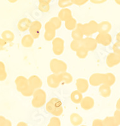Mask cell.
<instances>
[{
  "instance_id": "1",
  "label": "cell",
  "mask_w": 120,
  "mask_h": 126,
  "mask_svg": "<svg viewBox=\"0 0 120 126\" xmlns=\"http://www.w3.org/2000/svg\"><path fill=\"white\" fill-rule=\"evenodd\" d=\"M17 90L23 96L26 97L32 96L34 90L30 87L28 81V78L24 76H19L15 80Z\"/></svg>"
},
{
  "instance_id": "2",
  "label": "cell",
  "mask_w": 120,
  "mask_h": 126,
  "mask_svg": "<svg viewBox=\"0 0 120 126\" xmlns=\"http://www.w3.org/2000/svg\"><path fill=\"white\" fill-rule=\"evenodd\" d=\"M46 111L54 116L59 117L63 113L64 109L62 102L57 98H52L46 105Z\"/></svg>"
},
{
  "instance_id": "3",
  "label": "cell",
  "mask_w": 120,
  "mask_h": 126,
  "mask_svg": "<svg viewBox=\"0 0 120 126\" xmlns=\"http://www.w3.org/2000/svg\"><path fill=\"white\" fill-rule=\"evenodd\" d=\"M46 101V93L41 88L37 89L32 94L31 103L34 108L39 109L44 106Z\"/></svg>"
},
{
  "instance_id": "4",
  "label": "cell",
  "mask_w": 120,
  "mask_h": 126,
  "mask_svg": "<svg viewBox=\"0 0 120 126\" xmlns=\"http://www.w3.org/2000/svg\"><path fill=\"white\" fill-rule=\"evenodd\" d=\"M98 23L96 21L91 20L85 24L78 23L77 26L81 29L84 35L86 37H90L94 33L98 32Z\"/></svg>"
},
{
  "instance_id": "5",
  "label": "cell",
  "mask_w": 120,
  "mask_h": 126,
  "mask_svg": "<svg viewBox=\"0 0 120 126\" xmlns=\"http://www.w3.org/2000/svg\"><path fill=\"white\" fill-rule=\"evenodd\" d=\"M50 68L54 74L59 75L61 73L67 71V65L63 61L58 59H53L50 62Z\"/></svg>"
},
{
  "instance_id": "6",
  "label": "cell",
  "mask_w": 120,
  "mask_h": 126,
  "mask_svg": "<svg viewBox=\"0 0 120 126\" xmlns=\"http://www.w3.org/2000/svg\"><path fill=\"white\" fill-rule=\"evenodd\" d=\"M45 32L44 34V39L46 41H52L55 38L57 29L54 25L51 22L48 21L45 23Z\"/></svg>"
},
{
  "instance_id": "7",
  "label": "cell",
  "mask_w": 120,
  "mask_h": 126,
  "mask_svg": "<svg viewBox=\"0 0 120 126\" xmlns=\"http://www.w3.org/2000/svg\"><path fill=\"white\" fill-rule=\"evenodd\" d=\"M64 40L60 37H55L52 40V50L56 56H60L64 51Z\"/></svg>"
},
{
  "instance_id": "8",
  "label": "cell",
  "mask_w": 120,
  "mask_h": 126,
  "mask_svg": "<svg viewBox=\"0 0 120 126\" xmlns=\"http://www.w3.org/2000/svg\"><path fill=\"white\" fill-rule=\"evenodd\" d=\"M41 28H42V23L39 21L35 20L34 22H31V24L29 29V33L34 39L39 38Z\"/></svg>"
},
{
  "instance_id": "9",
  "label": "cell",
  "mask_w": 120,
  "mask_h": 126,
  "mask_svg": "<svg viewBox=\"0 0 120 126\" xmlns=\"http://www.w3.org/2000/svg\"><path fill=\"white\" fill-rule=\"evenodd\" d=\"M105 73H94L89 78V84L93 86H98L104 84Z\"/></svg>"
},
{
  "instance_id": "10",
  "label": "cell",
  "mask_w": 120,
  "mask_h": 126,
  "mask_svg": "<svg viewBox=\"0 0 120 126\" xmlns=\"http://www.w3.org/2000/svg\"><path fill=\"white\" fill-rule=\"evenodd\" d=\"M95 39L98 44L104 46H109L112 42V37L109 33H99Z\"/></svg>"
},
{
  "instance_id": "11",
  "label": "cell",
  "mask_w": 120,
  "mask_h": 126,
  "mask_svg": "<svg viewBox=\"0 0 120 126\" xmlns=\"http://www.w3.org/2000/svg\"><path fill=\"white\" fill-rule=\"evenodd\" d=\"M83 46L85 47L88 51H94L97 47V40L95 39L91 38L90 37H87L86 38H83L82 40Z\"/></svg>"
},
{
  "instance_id": "12",
  "label": "cell",
  "mask_w": 120,
  "mask_h": 126,
  "mask_svg": "<svg viewBox=\"0 0 120 126\" xmlns=\"http://www.w3.org/2000/svg\"><path fill=\"white\" fill-rule=\"evenodd\" d=\"M120 63V57L118 54L113 52L109 54L106 58V64L109 67H113L117 66Z\"/></svg>"
},
{
  "instance_id": "13",
  "label": "cell",
  "mask_w": 120,
  "mask_h": 126,
  "mask_svg": "<svg viewBox=\"0 0 120 126\" xmlns=\"http://www.w3.org/2000/svg\"><path fill=\"white\" fill-rule=\"evenodd\" d=\"M28 81L30 86L34 90L41 88L43 86V81L37 75H32L28 78Z\"/></svg>"
},
{
  "instance_id": "14",
  "label": "cell",
  "mask_w": 120,
  "mask_h": 126,
  "mask_svg": "<svg viewBox=\"0 0 120 126\" xmlns=\"http://www.w3.org/2000/svg\"><path fill=\"white\" fill-rule=\"evenodd\" d=\"M76 86L78 91L84 93L88 91L89 88V81L85 78H78L76 82Z\"/></svg>"
},
{
  "instance_id": "15",
  "label": "cell",
  "mask_w": 120,
  "mask_h": 126,
  "mask_svg": "<svg viewBox=\"0 0 120 126\" xmlns=\"http://www.w3.org/2000/svg\"><path fill=\"white\" fill-rule=\"evenodd\" d=\"M81 107L83 110H89L93 108L95 105V101L91 96H85L83 98L81 103Z\"/></svg>"
},
{
  "instance_id": "16",
  "label": "cell",
  "mask_w": 120,
  "mask_h": 126,
  "mask_svg": "<svg viewBox=\"0 0 120 126\" xmlns=\"http://www.w3.org/2000/svg\"><path fill=\"white\" fill-rule=\"evenodd\" d=\"M60 83V81L58 75L53 73L47 77V84H48V86L52 88H58Z\"/></svg>"
},
{
  "instance_id": "17",
  "label": "cell",
  "mask_w": 120,
  "mask_h": 126,
  "mask_svg": "<svg viewBox=\"0 0 120 126\" xmlns=\"http://www.w3.org/2000/svg\"><path fill=\"white\" fill-rule=\"evenodd\" d=\"M31 20L28 18H23L19 20L17 24V28L19 31L26 32L29 29L31 24Z\"/></svg>"
},
{
  "instance_id": "18",
  "label": "cell",
  "mask_w": 120,
  "mask_h": 126,
  "mask_svg": "<svg viewBox=\"0 0 120 126\" xmlns=\"http://www.w3.org/2000/svg\"><path fill=\"white\" fill-rule=\"evenodd\" d=\"M112 29V25L108 21H103L98 23V33H109Z\"/></svg>"
},
{
  "instance_id": "19",
  "label": "cell",
  "mask_w": 120,
  "mask_h": 126,
  "mask_svg": "<svg viewBox=\"0 0 120 126\" xmlns=\"http://www.w3.org/2000/svg\"><path fill=\"white\" fill-rule=\"evenodd\" d=\"M58 17L61 20L62 22H65L70 18L72 17L71 10L67 8H62L58 14Z\"/></svg>"
},
{
  "instance_id": "20",
  "label": "cell",
  "mask_w": 120,
  "mask_h": 126,
  "mask_svg": "<svg viewBox=\"0 0 120 126\" xmlns=\"http://www.w3.org/2000/svg\"><path fill=\"white\" fill-rule=\"evenodd\" d=\"M58 76L61 83H63L64 84H70L73 81V77L72 75L67 71L60 73L58 75Z\"/></svg>"
},
{
  "instance_id": "21",
  "label": "cell",
  "mask_w": 120,
  "mask_h": 126,
  "mask_svg": "<svg viewBox=\"0 0 120 126\" xmlns=\"http://www.w3.org/2000/svg\"><path fill=\"white\" fill-rule=\"evenodd\" d=\"M34 41V39L29 33V34L26 35L22 37L21 40V44H22V46L25 48H30L33 45Z\"/></svg>"
},
{
  "instance_id": "22",
  "label": "cell",
  "mask_w": 120,
  "mask_h": 126,
  "mask_svg": "<svg viewBox=\"0 0 120 126\" xmlns=\"http://www.w3.org/2000/svg\"><path fill=\"white\" fill-rule=\"evenodd\" d=\"M99 93L102 97L104 98H108L111 96V86H108L105 84H102L99 86Z\"/></svg>"
},
{
  "instance_id": "23",
  "label": "cell",
  "mask_w": 120,
  "mask_h": 126,
  "mask_svg": "<svg viewBox=\"0 0 120 126\" xmlns=\"http://www.w3.org/2000/svg\"><path fill=\"white\" fill-rule=\"evenodd\" d=\"M70 122L72 126H78L81 125L83 122L82 117L77 113H72L70 115Z\"/></svg>"
},
{
  "instance_id": "24",
  "label": "cell",
  "mask_w": 120,
  "mask_h": 126,
  "mask_svg": "<svg viewBox=\"0 0 120 126\" xmlns=\"http://www.w3.org/2000/svg\"><path fill=\"white\" fill-rule=\"evenodd\" d=\"M83 98V96L82 93H81L78 90L73 91L71 94V101L76 104H80Z\"/></svg>"
},
{
  "instance_id": "25",
  "label": "cell",
  "mask_w": 120,
  "mask_h": 126,
  "mask_svg": "<svg viewBox=\"0 0 120 126\" xmlns=\"http://www.w3.org/2000/svg\"><path fill=\"white\" fill-rule=\"evenodd\" d=\"M115 82H116V76L114 74L111 73H105L104 84L111 86L114 85Z\"/></svg>"
},
{
  "instance_id": "26",
  "label": "cell",
  "mask_w": 120,
  "mask_h": 126,
  "mask_svg": "<svg viewBox=\"0 0 120 126\" xmlns=\"http://www.w3.org/2000/svg\"><path fill=\"white\" fill-rule=\"evenodd\" d=\"M83 37H84V34L83 33L82 30L78 26H76V29L72 30L71 37L72 38L73 40H81L83 39Z\"/></svg>"
},
{
  "instance_id": "27",
  "label": "cell",
  "mask_w": 120,
  "mask_h": 126,
  "mask_svg": "<svg viewBox=\"0 0 120 126\" xmlns=\"http://www.w3.org/2000/svg\"><path fill=\"white\" fill-rule=\"evenodd\" d=\"M1 38H3L7 43H10L14 40L15 35L13 32L10 30H4L1 33Z\"/></svg>"
},
{
  "instance_id": "28",
  "label": "cell",
  "mask_w": 120,
  "mask_h": 126,
  "mask_svg": "<svg viewBox=\"0 0 120 126\" xmlns=\"http://www.w3.org/2000/svg\"><path fill=\"white\" fill-rule=\"evenodd\" d=\"M77 21L75 18L71 17L65 21V29L68 30H73L76 29L77 26Z\"/></svg>"
},
{
  "instance_id": "29",
  "label": "cell",
  "mask_w": 120,
  "mask_h": 126,
  "mask_svg": "<svg viewBox=\"0 0 120 126\" xmlns=\"http://www.w3.org/2000/svg\"><path fill=\"white\" fill-rule=\"evenodd\" d=\"M103 126H118V125L114 116H109L103 120Z\"/></svg>"
},
{
  "instance_id": "30",
  "label": "cell",
  "mask_w": 120,
  "mask_h": 126,
  "mask_svg": "<svg viewBox=\"0 0 120 126\" xmlns=\"http://www.w3.org/2000/svg\"><path fill=\"white\" fill-rule=\"evenodd\" d=\"M7 76L5 64L3 62L0 61V81H4L6 80Z\"/></svg>"
},
{
  "instance_id": "31",
  "label": "cell",
  "mask_w": 120,
  "mask_h": 126,
  "mask_svg": "<svg viewBox=\"0 0 120 126\" xmlns=\"http://www.w3.org/2000/svg\"><path fill=\"white\" fill-rule=\"evenodd\" d=\"M88 51L85 47H83V46H81L80 48L78 49V50L76 51V56H78L80 59H85L87 57L88 54Z\"/></svg>"
},
{
  "instance_id": "32",
  "label": "cell",
  "mask_w": 120,
  "mask_h": 126,
  "mask_svg": "<svg viewBox=\"0 0 120 126\" xmlns=\"http://www.w3.org/2000/svg\"><path fill=\"white\" fill-rule=\"evenodd\" d=\"M83 40V39H82ZM82 40H73L71 42V44H70V47H71V50L73 51L76 52L78 50L79 48L83 46V41Z\"/></svg>"
},
{
  "instance_id": "33",
  "label": "cell",
  "mask_w": 120,
  "mask_h": 126,
  "mask_svg": "<svg viewBox=\"0 0 120 126\" xmlns=\"http://www.w3.org/2000/svg\"><path fill=\"white\" fill-rule=\"evenodd\" d=\"M38 9L40 12H43V13H47L49 12L50 9V3H46V2L39 3V5H38Z\"/></svg>"
},
{
  "instance_id": "34",
  "label": "cell",
  "mask_w": 120,
  "mask_h": 126,
  "mask_svg": "<svg viewBox=\"0 0 120 126\" xmlns=\"http://www.w3.org/2000/svg\"><path fill=\"white\" fill-rule=\"evenodd\" d=\"M49 21L54 25V26L56 27L57 30L59 29L61 27V26H62V21L58 16L57 17L54 16V17L51 18Z\"/></svg>"
},
{
  "instance_id": "35",
  "label": "cell",
  "mask_w": 120,
  "mask_h": 126,
  "mask_svg": "<svg viewBox=\"0 0 120 126\" xmlns=\"http://www.w3.org/2000/svg\"><path fill=\"white\" fill-rule=\"evenodd\" d=\"M73 3H72L71 0H59L58 5L60 8H67L69 6H72Z\"/></svg>"
},
{
  "instance_id": "36",
  "label": "cell",
  "mask_w": 120,
  "mask_h": 126,
  "mask_svg": "<svg viewBox=\"0 0 120 126\" xmlns=\"http://www.w3.org/2000/svg\"><path fill=\"white\" fill-rule=\"evenodd\" d=\"M48 126H60L61 121L59 118L57 116H54L52 117L50 120L49 124H48Z\"/></svg>"
},
{
  "instance_id": "37",
  "label": "cell",
  "mask_w": 120,
  "mask_h": 126,
  "mask_svg": "<svg viewBox=\"0 0 120 126\" xmlns=\"http://www.w3.org/2000/svg\"><path fill=\"white\" fill-rule=\"evenodd\" d=\"M12 122L4 117L0 115V126H11Z\"/></svg>"
},
{
  "instance_id": "38",
  "label": "cell",
  "mask_w": 120,
  "mask_h": 126,
  "mask_svg": "<svg viewBox=\"0 0 120 126\" xmlns=\"http://www.w3.org/2000/svg\"><path fill=\"white\" fill-rule=\"evenodd\" d=\"M113 52L120 54V42H116L113 46Z\"/></svg>"
},
{
  "instance_id": "39",
  "label": "cell",
  "mask_w": 120,
  "mask_h": 126,
  "mask_svg": "<svg viewBox=\"0 0 120 126\" xmlns=\"http://www.w3.org/2000/svg\"><path fill=\"white\" fill-rule=\"evenodd\" d=\"M73 4H75L77 6H83L88 3L89 0H71Z\"/></svg>"
},
{
  "instance_id": "40",
  "label": "cell",
  "mask_w": 120,
  "mask_h": 126,
  "mask_svg": "<svg viewBox=\"0 0 120 126\" xmlns=\"http://www.w3.org/2000/svg\"><path fill=\"white\" fill-rule=\"evenodd\" d=\"M114 117L115 118L118 125L120 126V110H116L114 113Z\"/></svg>"
},
{
  "instance_id": "41",
  "label": "cell",
  "mask_w": 120,
  "mask_h": 126,
  "mask_svg": "<svg viewBox=\"0 0 120 126\" xmlns=\"http://www.w3.org/2000/svg\"><path fill=\"white\" fill-rule=\"evenodd\" d=\"M93 126H103V120L97 119H95L92 122Z\"/></svg>"
},
{
  "instance_id": "42",
  "label": "cell",
  "mask_w": 120,
  "mask_h": 126,
  "mask_svg": "<svg viewBox=\"0 0 120 126\" xmlns=\"http://www.w3.org/2000/svg\"><path fill=\"white\" fill-rule=\"evenodd\" d=\"M107 0H90L91 3L93 4H102V3H106Z\"/></svg>"
},
{
  "instance_id": "43",
  "label": "cell",
  "mask_w": 120,
  "mask_h": 126,
  "mask_svg": "<svg viewBox=\"0 0 120 126\" xmlns=\"http://www.w3.org/2000/svg\"><path fill=\"white\" fill-rule=\"evenodd\" d=\"M7 42H6L3 38H0V47H3V46H6Z\"/></svg>"
},
{
  "instance_id": "44",
  "label": "cell",
  "mask_w": 120,
  "mask_h": 126,
  "mask_svg": "<svg viewBox=\"0 0 120 126\" xmlns=\"http://www.w3.org/2000/svg\"><path fill=\"white\" fill-rule=\"evenodd\" d=\"M116 109H118V110H120V98L118 99V100L117 101V102H116Z\"/></svg>"
},
{
  "instance_id": "45",
  "label": "cell",
  "mask_w": 120,
  "mask_h": 126,
  "mask_svg": "<svg viewBox=\"0 0 120 126\" xmlns=\"http://www.w3.org/2000/svg\"><path fill=\"white\" fill-rule=\"evenodd\" d=\"M17 126H28V124H27L26 123V122H19V123H18V124H17Z\"/></svg>"
},
{
  "instance_id": "46",
  "label": "cell",
  "mask_w": 120,
  "mask_h": 126,
  "mask_svg": "<svg viewBox=\"0 0 120 126\" xmlns=\"http://www.w3.org/2000/svg\"><path fill=\"white\" fill-rule=\"evenodd\" d=\"M39 3H41V2H46V3H50L52 0H38Z\"/></svg>"
},
{
  "instance_id": "47",
  "label": "cell",
  "mask_w": 120,
  "mask_h": 126,
  "mask_svg": "<svg viewBox=\"0 0 120 126\" xmlns=\"http://www.w3.org/2000/svg\"><path fill=\"white\" fill-rule=\"evenodd\" d=\"M116 40H117V42H120V32H119L116 35Z\"/></svg>"
},
{
  "instance_id": "48",
  "label": "cell",
  "mask_w": 120,
  "mask_h": 126,
  "mask_svg": "<svg viewBox=\"0 0 120 126\" xmlns=\"http://www.w3.org/2000/svg\"><path fill=\"white\" fill-rule=\"evenodd\" d=\"M18 0H8V1L10 3H15Z\"/></svg>"
},
{
  "instance_id": "49",
  "label": "cell",
  "mask_w": 120,
  "mask_h": 126,
  "mask_svg": "<svg viewBox=\"0 0 120 126\" xmlns=\"http://www.w3.org/2000/svg\"><path fill=\"white\" fill-rule=\"evenodd\" d=\"M114 1H115V2H116V4L120 5V0H114Z\"/></svg>"
},
{
  "instance_id": "50",
  "label": "cell",
  "mask_w": 120,
  "mask_h": 126,
  "mask_svg": "<svg viewBox=\"0 0 120 126\" xmlns=\"http://www.w3.org/2000/svg\"><path fill=\"white\" fill-rule=\"evenodd\" d=\"M118 56H119V57H120V54L118 55Z\"/></svg>"
}]
</instances>
